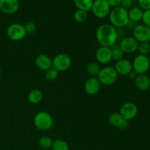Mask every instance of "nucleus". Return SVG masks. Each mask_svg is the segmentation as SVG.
<instances>
[{"mask_svg":"<svg viewBox=\"0 0 150 150\" xmlns=\"http://www.w3.org/2000/svg\"><path fill=\"white\" fill-rule=\"evenodd\" d=\"M111 7L107 0H94L92 10L94 16L98 18H104L109 15Z\"/></svg>","mask_w":150,"mask_h":150,"instance_id":"0eeeda50","label":"nucleus"},{"mask_svg":"<svg viewBox=\"0 0 150 150\" xmlns=\"http://www.w3.org/2000/svg\"><path fill=\"white\" fill-rule=\"evenodd\" d=\"M59 73L54 69L53 67H51L49 70H46L45 72V78L46 80H48V81H54L58 77Z\"/></svg>","mask_w":150,"mask_h":150,"instance_id":"cd10ccee","label":"nucleus"},{"mask_svg":"<svg viewBox=\"0 0 150 150\" xmlns=\"http://www.w3.org/2000/svg\"><path fill=\"white\" fill-rule=\"evenodd\" d=\"M138 112H139L138 106L133 102H126L123 103L120 106L119 111L120 115L127 121H130L136 118Z\"/></svg>","mask_w":150,"mask_h":150,"instance_id":"1a4fd4ad","label":"nucleus"},{"mask_svg":"<svg viewBox=\"0 0 150 150\" xmlns=\"http://www.w3.org/2000/svg\"><path fill=\"white\" fill-rule=\"evenodd\" d=\"M149 78H150V77H149Z\"/></svg>","mask_w":150,"mask_h":150,"instance_id":"58836bf2","label":"nucleus"},{"mask_svg":"<svg viewBox=\"0 0 150 150\" xmlns=\"http://www.w3.org/2000/svg\"><path fill=\"white\" fill-rule=\"evenodd\" d=\"M54 124L53 117L45 111H40L34 117V125L38 130L47 131L52 127Z\"/></svg>","mask_w":150,"mask_h":150,"instance_id":"7ed1b4c3","label":"nucleus"},{"mask_svg":"<svg viewBox=\"0 0 150 150\" xmlns=\"http://www.w3.org/2000/svg\"><path fill=\"white\" fill-rule=\"evenodd\" d=\"M95 59L99 64H106L111 61V48L100 46L95 52Z\"/></svg>","mask_w":150,"mask_h":150,"instance_id":"2eb2a0df","label":"nucleus"},{"mask_svg":"<svg viewBox=\"0 0 150 150\" xmlns=\"http://www.w3.org/2000/svg\"><path fill=\"white\" fill-rule=\"evenodd\" d=\"M53 150H69V145L65 141L62 139H57L53 142L52 145Z\"/></svg>","mask_w":150,"mask_h":150,"instance_id":"a878e982","label":"nucleus"},{"mask_svg":"<svg viewBox=\"0 0 150 150\" xmlns=\"http://www.w3.org/2000/svg\"><path fill=\"white\" fill-rule=\"evenodd\" d=\"M43 95H42V92H41L40 89H32L30 92L28 93L27 99L30 103L34 104H38L42 101Z\"/></svg>","mask_w":150,"mask_h":150,"instance_id":"aec40b11","label":"nucleus"},{"mask_svg":"<svg viewBox=\"0 0 150 150\" xmlns=\"http://www.w3.org/2000/svg\"><path fill=\"white\" fill-rule=\"evenodd\" d=\"M88 18V12L81 10H76L73 13V18L77 23H81L86 21Z\"/></svg>","mask_w":150,"mask_h":150,"instance_id":"393cba45","label":"nucleus"},{"mask_svg":"<svg viewBox=\"0 0 150 150\" xmlns=\"http://www.w3.org/2000/svg\"><path fill=\"white\" fill-rule=\"evenodd\" d=\"M73 2L77 10L89 12L92 10L94 0H73Z\"/></svg>","mask_w":150,"mask_h":150,"instance_id":"412c9836","label":"nucleus"},{"mask_svg":"<svg viewBox=\"0 0 150 150\" xmlns=\"http://www.w3.org/2000/svg\"><path fill=\"white\" fill-rule=\"evenodd\" d=\"M19 5V0H0V10L4 14H14L18 10Z\"/></svg>","mask_w":150,"mask_h":150,"instance_id":"ddd939ff","label":"nucleus"},{"mask_svg":"<svg viewBox=\"0 0 150 150\" xmlns=\"http://www.w3.org/2000/svg\"><path fill=\"white\" fill-rule=\"evenodd\" d=\"M142 21L143 22V24L150 28V9L144 11Z\"/></svg>","mask_w":150,"mask_h":150,"instance_id":"c756f323","label":"nucleus"},{"mask_svg":"<svg viewBox=\"0 0 150 150\" xmlns=\"http://www.w3.org/2000/svg\"><path fill=\"white\" fill-rule=\"evenodd\" d=\"M7 35L13 41L22 40L26 35L24 25L20 23H11L7 29Z\"/></svg>","mask_w":150,"mask_h":150,"instance_id":"423d86ee","label":"nucleus"},{"mask_svg":"<svg viewBox=\"0 0 150 150\" xmlns=\"http://www.w3.org/2000/svg\"><path fill=\"white\" fill-rule=\"evenodd\" d=\"M96 39L100 46L111 48L118 40L117 30L110 23H103L99 26L96 31Z\"/></svg>","mask_w":150,"mask_h":150,"instance_id":"f257e3e1","label":"nucleus"},{"mask_svg":"<svg viewBox=\"0 0 150 150\" xmlns=\"http://www.w3.org/2000/svg\"><path fill=\"white\" fill-rule=\"evenodd\" d=\"M138 76H139V74H138V73L133 70H131V72H130V73L128 74L129 77H130L131 79H133V80H135Z\"/></svg>","mask_w":150,"mask_h":150,"instance_id":"72a5a7b5","label":"nucleus"},{"mask_svg":"<svg viewBox=\"0 0 150 150\" xmlns=\"http://www.w3.org/2000/svg\"><path fill=\"white\" fill-rule=\"evenodd\" d=\"M144 10L139 7H133L128 10V16L130 21L138 23L142 21Z\"/></svg>","mask_w":150,"mask_h":150,"instance_id":"6ab92c4d","label":"nucleus"},{"mask_svg":"<svg viewBox=\"0 0 150 150\" xmlns=\"http://www.w3.org/2000/svg\"><path fill=\"white\" fill-rule=\"evenodd\" d=\"M132 1H134V0H132Z\"/></svg>","mask_w":150,"mask_h":150,"instance_id":"4c0bfd02","label":"nucleus"},{"mask_svg":"<svg viewBox=\"0 0 150 150\" xmlns=\"http://www.w3.org/2000/svg\"><path fill=\"white\" fill-rule=\"evenodd\" d=\"M133 1L132 0H122L121 2V7L123 8L126 9L128 10V9L131 8L132 5H133Z\"/></svg>","mask_w":150,"mask_h":150,"instance_id":"2f4dec72","label":"nucleus"},{"mask_svg":"<svg viewBox=\"0 0 150 150\" xmlns=\"http://www.w3.org/2000/svg\"><path fill=\"white\" fill-rule=\"evenodd\" d=\"M134 81L135 85L139 90L146 91L150 89V78L147 75H139Z\"/></svg>","mask_w":150,"mask_h":150,"instance_id":"a211bd4d","label":"nucleus"},{"mask_svg":"<svg viewBox=\"0 0 150 150\" xmlns=\"http://www.w3.org/2000/svg\"><path fill=\"white\" fill-rule=\"evenodd\" d=\"M111 59L113 61L118 62L121 60L122 59L124 58V52L122 51L121 48H120L119 45H114L112 47H111Z\"/></svg>","mask_w":150,"mask_h":150,"instance_id":"4be33fe9","label":"nucleus"},{"mask_svg":"<svg viewBox=\"0 0 150 150\" xmlns=\"http://www.w3.org/2000/svg\"><path fill=\"white\" fill-rule=\"evenodd\" d=\"M101 83L97 77H91L85 81L83 89L85 92L89 95H95L101 89Z\"/></svg>","mask_w":150,"mask_h":150,"instance_id":"4468645a","label":"nucleus"},{"mask_svg":"<svg viewBox=\"0 0 150 150\" xmlns=\"http://www.w3.org/2000/svg\"><path fill=\"white\" fill-rule=\"evenodd\" d=\"M133 38L139 42H150V28L144 24H137L133 30Z\"/></svg>","mask_w":150,"mask_h":150,"instance_id":"9b49d317","label":"nucleus"},{"mask_svg":"<svg viewBox=\"0 0 150 150\" xmlns=\"http://www.w3.org/2000/svg\"><path fill=\"white\" fill-rule=\"evenodd\" d=\"M72 64V59L67 54H59L52 59V67L57 72H64L69 70Z\"/></svg>","mask_w":150,"mask_h":150,"instance_id":"39448f33","label":"nucleus"},{"mask_svg":"<svg viewBox=\"0 0 150 150\" xmlns=\"http://www.w3.org/2000/svg\"><path fill=\"white\" fill-rule=\"evenodd\" d=\"M147 57H148V59H149V63H150V54L147 56Z\"/></svg>","mask_w":150,"mask_h":150,"instance_id":"f704fd0d","label":"nucleus"},{"mask_svg":"<svg viewBox=\"0 0 150 150\" xmlns=\"http://www.w3.org/2000/svg\"><path fill=\"white\" fill-rule=\"evenodd\" d=\"M114 67L119 76H128V74L131 72V70H133L132 62L130 60L125 58L122 59L120 61L116 62L115 65H114Z\"/></svg>","mask_w":150,"mask_h":150,"instance_id":"dca6fc26","label":"nucleus"},{"mask_svg":"<svg viewBox=\"0 0 150 150\" xmlns=\"http://www.w3.org/2000/svg\"><path fill=\"white\" fill-rule=\"evenodd\" d=\"M108 122L112 127L119 130H126L129 126L128 121L125 120L119 112H114L110 114L108 117Z\"/></svg>","mask_w":150,"mask_h":150,"instance_id":"f8f14e48","label":"nucleus"},{"mask_svg":"<svg viewBox=\"0 0 150 150\" xmlns=\"http://www.w3.org/2000/svg\"><path fill=\"white\" fill-rule=\"evenodd\" d=\"M138 2H139V7L142 8L144 11L150 9V0H138Z\"/></svg>","mask_w":150,"mask_h":150,"instance_id":"7c9ffc66","label":"nucleus"},{"mask_svg":"<svg viewBox=\"0 0 150 150\" xmlns=\"http://www.w3.org/2000/svg\"><path fill=\"white\" fill-rule=\"evenodd\" d=\"M101 70L100 65L98 62H90L86 67V71L88 74L92 77H97Z\"/></svg>","mask_w":150,"mask_h":150,"instance_id":"5701e85b","label":"nucleus"},{"mask_svg":"<svg viewBox=\"0 0 150 150\" xmlns=\"http://www.w3.org/2000/svg\"><path fill=\"white\" fill-rule=\"evenodd\" d=\"M139 42L133 36L125 37L120 40L119 46L124 54H133L137 51Z\"/></svg>","mask_w":150,"mask_h":150,"instance_id":"9d476101","label":"nucleus"},{"mask_svg":"<svg viewBox=\"0 0 150 150\" xmlns=\"http://www.w3.org/2000/svg\"><path fill=\"white\" fill-rule=\"evenodd\" d=\"M53 142L54 141L52 140V139L48 136H42L38 141L40 146L44 149H48L52 147Z\"/></svg>","mask_w":150,"mask_h":150,"instance_id":"b1692460","label":"nucleus"},{"mask_svg":"<svg viewBox=\"0 0 150 150\" xmlns=\"http://www.w3.org/2000/svg\"><path fill=\"white\" fill-rule=\"evenodd\" d=\"M26 34H34L37 30V26L33 22H28L24 25Z\"/></svg>","mask_w":150,"mask_h":150,"instance_id":"c85d7f7f","label":"nucleus"},{"mask_svg":"<svg viewBox=\"0 0 150 150\" xmlns=\"http://www.w3.org/2000/svg\"><path fill=\"white\" fill-rule=\"evenodd\" d=\"M149 95H150V89H149Z\"/></svg>","mask_w":150,"mask_h":150,"instance_id":"e433bc0d","label":"nucleus"},{"mask_svg":"<svg viewBox=\"0 0 150 150\" xmlns=\"http://www.w3.org/2000/svg\"><path fill=\"white\" fill-rule=\"evenodd\" d=\"M133 70H135L139 75L146 74L150 68V63L147 56L139 55L136 56L132 62Z\"/></svg>","mask_w":150,"mask_h":150,"instance_id":"6e6552de","label":"nucleus"},{"mask_svg":"<svg viewBox=\"0 0 150 150\" xmlns=\"http://www.w3.org/2000/svg\"><path fill=\"white\" fill-rule=\"evenodd\" d=\"M107 1L109 4L110 7L112 8H115V7H120L121 5L122 0H107Z\"/></svg>","mask_w":150,"mask_h":150,"instance_id":"473e14b6","label":"nucleus"},{"mask_svg":"<svg viewBox=\"0 0 150 150\" xmlns=\"http://www.w3.org/2000/svg\"><path fill=\"white\" fill-rule=\"evenodd\" d=\"M35 64L37 68L45 72L52 67V59L46 54H40L35 58Z\"/></svg>","mask_w":150,"mask_h":150,"instance_id":"f3484780","label":"nucleus"},{"mask_svg":"<svg viewBox=\"0 0 150 150\" xmlns=\"http://www.w3.org/2000/svg\"><path fill=\"white\" fill-rule=\"evenodd\" d=\"M110 24L116 29H121L127 26L130 21L128 16V10L123 8L121 6L112 8L108 15Z\"/></svg>","mask_w":150,"mask_h":150,"instance_id":"f03ea898","label":"nucleus"},{"mask_svg":"<svg viewBox=\"0 0 150 150\" xmlns=\"http://www.w3.org/2000/svg\"><path fill=\"white\" fill-rule=\"evenodd\" d=\"M137 51L140 55H149L150 54V42H139Z\"/></svg>","mask_w":150,"mask_h":150,"instance_id":"bb28decb","label":"nucleus"},{"mask_svg":"<svg viewBox=\"0 0 150 150\" xmlns=\"http://www.w3.org/2000/svg\"><path fill=\"white\" fill-rule=\"evenodd\" d=\"M119 75L117 74L114 67L110 66H106L101 68L99 74L97 76L101 84L105 86H110L115 83Z\"/></svg>","mask_w":150,"mask_h":150,"instance_id":"20e7f679","label":"nucleus"},{"mask_svg":"<svg viewBox=\"0 0 150 150\" xmlns=\"http://www.w3.org/2000/svg\"><path fill=\"white\" fill-rule=\"evenodd\" d=\"M1 67H0V76H1Z\"/></svg>","mask_w":150,"mask_h":150,"instance_id":"c9c22d12","label":"nucleus"}]
</instances>
